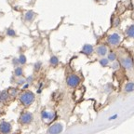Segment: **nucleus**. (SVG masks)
Segmentation results:
<instances>
[{"instance_id": "f257e3e1", "label": "nucleus", "mask_w": 134, "mask_h": 134, "mask_svg": "<svg viewBox=\"0 0 134 134\" xmlns=\"http://www.w3.org/2000/svg\"><path fill=\"white\" fill-rule=\"evenodd\" d=\"M20 100L23 105L28 106L35 100V95L31 91H24L20 97Z\"/></svg>"}, {"instance_id": "f03ea898", "label": "nucleus", "mask_w": 134, "mask_h": 134, "mask_svg": "<svg viewBox=\"0 0 134 134\" xmlns=\"http://www.w3.org/2000/svg\"><path fill=\"white\" fill-rule=\"evenodd\" d=\"M120 63H121V65L125 69H133V62H132V59L129 55H122V56H120Z\"/></svg>"}, {"instance_id": "7ed1b4c3", "label": "nucleus", "mask_w": 134, "mask_h": 134, "mask_svg": "<svg viewBox=\"0 0 134 134\" xmlns=\"http://www.w3.org/2000/svg\"><path fill=\"white\" fill-rule=\"evenodd\" d=\"M67 85L71 88H75L77 87L80 83V78L79 76H77L76 75H70L68 77H67Z\"/></svg>"}, {"instance_id": "20e7f679", "label": "nucleus", "mask_w": 134, "mask_h": 134, "mask_svg": "<svg viewBox=\"0 0 134 134\" xmlns=\"http://www.w3.org/2000/svg\"><path fill=\"white\" fill-rule=\"evenodd\" d=\"M108 40V43L112 46H117V45L120 44V42H121V36L116 33H114L112 35L108 36L107 38Z\"/></svg>"}, {"instance_id": "39448f33", "label": "nucleus", "mask_w": 134, "mask_h": 134, "mask_svg": "<svg viewBox=\"0 0 134 134\" xmlns=\"http://www.w3.org/2000/svg\"><path fill=\"white\" fill-rule=\"evenodd\" d=\"M63 130V127L61 123H55L52 126H50L48 130V134H59L61 133Z\"/></svg>"}, {"instance_id": "423d86ee", "label": "nucleus", "mask_w": 134, "mask_h": 134, "mask_svg": "<svg viewBox=\"0 0 134 134\" xmlns=\"http://www.w3.org/2000/svg\"><path fill=\"white\" fill-rule=\"evenodd\" d=\"M33 121V115L29 112H24V113L21 114V117H20V122L21 124H24V125H27L30 124Z\"/></svg>"}, {"instance_id": "0eeeda50", "label": "nucleus", "mask_w": 134, "mask_h": 134, "mask_svg": "<svg viewBox=\"0 0 134 134\" xmlns=\"http://www.w3.org/2000/svg\"><path fill=\"white\" fill-rule=\"evenodd\" d=\"M0 131L3 134H8L11 131V126L8 122H2L0 123Z\"/></svg>"}, {"instance_id": "6e6552de", "label": "nucleus", "mask_w": 134, "mask_h": 134, "mask_svg": "<svg viewBox=\"0 0 134 134\" xmlns=\"http://www.w3.org/2000/svg\"><path fill=\"white\" fill-rule=\"evenodd\" d=\"M107 51H108V48L105 45H100L96 48V53L100 57H103L107 54Z\"/></svg>"}, {"instance_id": "1a4fd4ad", "label": "nucleus", "mask_w": 134, "mask_h": 134, "mask_svg": "<svg viewBox=\"0 0 134 134\" xmlns=\"http://www.w3.org/2000/svg\"><path fill=\"white\" fill-rule=\"evenodd\" d=\"M54 113L51 112H47V111H42L41 116L44 120H48V121H52L54 118Z\"/></svg>"}, {"instance_id": "9d476101", "label": "nucleus", "mask_w": 134, "mask_h": 134, "mask_svg": "<svg viewBox=\"0 0 134 134\" xmlns=\"http://www.w3.org/2000/svg\"><path fill=\"white\" fill-rule=\"evenodd\" d=\"M93 50H94V48H93V47H92L91 45L86 44V45H84L83 48H82V52L86 55H90L93 52Z\"/></svg>"}, {"instance_id": "9b49d317", "label": "nucleus", "mask_w": 134, "mask_h": 134, "mask_svg": "<svg viewBox=\"0 0 134 134\" xmlns=\"http://www.w3.org/2000/svg\"><path fill=\"white\" fill-rule=\"evenodd\" d=\"M124 91L126 93H130V92L134 91V82H128L125 85L124 88Z\"/></svg>"}, {"instance_id": "f8f14e48", "label": "nucleus", "mask_w": 134, "mask_h": 134, "mask_svg": "<svg viewBox=\"0 0 134 134\" xmlns=\"http://www.w3.org/2000/svg\"><path fill=\"white\" fill-rule=\"evenodd\" d=\"M126 35L130 38H134V24L130 25L128 29L126 30Z\"/></svg>"}, {"instance_id": "ddd939ff", "label": "nucleus", "mask_w": 134, "mask_h": 134, "mask_svg": "<svg viewBox=\"0 0 134 134\" xmlns=\"http://www.w3.org/2000/svg\"><path fill=\"white\" fill-rule=\"evenodd\" d=\"M34 18H35V13H34L33 11H28V12L25 14V20L27 21H33Z\"/></svg>"}, {"instance_id": "4468645a", "label": "nucleus", "mask_w": 134, "mask_h": 134, "mask_svg": "<svg viewBox=\"0 0 134 134\" xmlns=\"http://www.w3.org/2000/svg\"><path fill=\"white\" fill-rule=\"evenodd\" d=\"M115 59H116V54H115V52H113V51H111V52L108 54V60L109 62H115Z\"/></svg>"}, {"instance_id": "2eb2a0df", "label": "nucleus", "mask_w": 134, "mask_h": 134, "mask_svg": "<svg viewBox=\"0 0 134 134\" xmlns=\"http://www.w3.org/2000/svg\"><path fill=\"white\" fill-rule=\"evenodd\" d=\"M108 63H109L108 59L103 58V59H100V64L102 65V66H103V67L107 66V65H108Z\"/></svg>"}, {"instance_id": "dca6fc26", "label": "nucleus", "mask_w": 134, "mask_h": 134, "mask_svg": "<svg viewBox=\"0 0 134 134\" xmlns=\"http://www.w3.org/2000/svg\"><path fill=\"white\" fill-rule=\"evenodd\" d=\"M59 63V60H58V58L57 57H55V56H53V57H51L50 58V64H52V65H57Z\"/></svg>"}, {"instance_id": "f3484780", "label": "nucleus", "mask_w": 134, "mask_h": 134, "mask_svg": "<svg viewBox=\"0 0 134 134\" xmlns=\"http://www.w3.org/2000/svg\"><path fill=\"white\" fill-rule=\"evenodd\" d=\"M23 69H21V67H17L16 70H15V75H17V76H21V75H23Z\"/></svg>"}, {"instance_id": "a211bd4d", "label": "nucleus", "mask_w": 134, "mask_h": 134, "mask_svg": "<svg viewBox=\"0 0 134 134\" xmlns=\"http://www.w3.org/2000/svg\"><path fill=\"white\" fill-rule=\"evenodd\" d=\"M19 63H21V64H24V63H26V58H25L24 55H21V57H20V60H19Z\"/></svg>"}, {"instance_id": "6ab92c4d", "label": "nucleus", "mask_w": 134, "mask_h": 134, "mask_svg": "<svg viewBox=\"0 0 134 134\" xmlns=\"http://www.w3.org/2000/svg\"><path fill=\"white\" fill-rule=\"evenodd\" d=\"M8 36H15V32L13 31L12 29H9V30H8Z\"/></svg>"}, {"instance_id": "aec40b11", "label": "nucleus", "mask_w": 134, "mask_h": 134, "mask_svg": "<svg viewBox=\"0 0 134 134\" xmlns=\"http://www.w3.org/2000/svg\"><path fill=\"white\" fill-rule=\"evenodd\" d=\"M118 67H119V63H115L113 64V68H114V69H118Z\"/></svg>"}, {"instance_id": "412c9836", "label": "nucleus", "mask_w": 134, "mask_h": 134, "mask_svg": "<svg viewBox=\"0 0 134 134\" xmlns=\"http://www.w3.org/2000/svg\"><path fill=\"white\" fill-rule=\"evenodd\" d=\"M116 117H117V115H112V116L109 117V120H114V119H115Z\"/></svg>"}, {"instance_id": "4be33fe9", "label": "nucleus", "mask_w": 134, "mask_h": 134, "mask_svg": "<svg viewBox=\"0 0 134 134\" xmlns=\"http://www.w3.org/2000/svg\"><path fill=\"white\" fill-rule=\"evenodd\" d=\"M35 67H36V70H37V69H39V68H40V63H36V66H35Z\"/></svg>"}, {"instance_id": "5701e85b", "label": "nucleus", "mask_w": 134, "mask_h": 134, "mask_svg": "<svg viewBox=\"0 0 134 134\" xmlns=\"http://www.w3.org/2000/svg\"><path fill=\"white\" fill-rule=\"evenodd\" d=\"M119 24V19H117L116 21H115V26H116V25Z\"/></svg>"}]
</instances>
